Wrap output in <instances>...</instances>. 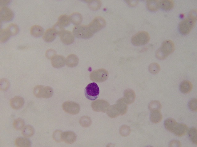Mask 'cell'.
<instances>
[{
    "instance_id": "6da1fadb",
    "label": "cell",
    "mask_w": 197,
    "mask_h": 147,
    "mask_svg": "<svg viewBox=\"0 0 197 147\" xmlns=\"http://www.w3.org/2000/svg\"><path fill=\"white\" fill-rule=\"evenodd\" d=\"M197 20V10H193L189 13L188 17L182 20L179 24V30L183 35L188 34L194 27Z\"/></svg>"
},
{
    "instance_id": "7a4b0ae2",
    "label": "cell",
    "mask_w": 197,
    "mask_h": 147,
    "mask_svg": "<svg viewBox=\"0 0 197 147\" xmlns=\"http://www.w3.org/2000/svg\"><path fill=\"white\" fill-rule=\"evenodd\" d=\"M73 34L74 37L83 39L90 38L94 34L88 25H80L75 26L74 27Z\"/></svg>"
},
{
    "instance_id": "3957f363",
    "label": "cell",
    "mask_w": 197,
    "mask_h": 147,
    "mask_svg": "<svg viewBox=\"0 0 197 147\" xmlns=\"http://www.w3.org/2000/svg\"><path fill=\"white\" fill-rule=\"evenodd\" d=\"M150 39V35L147 32L141 31L137 33L132 37L131 42L135 46H140L147 44L149 42Z\"/></svg>"
},
{
    "instance_id": "277c9868",
    "label": "cell",
    "mask_w": 197,
    "mask_h": 147,
    "mask_svg": "<svg viewBox=\"0 0 197 147\" xmlns=\"http://www.w3.org/2000/svg\"><path fill=\"white\" fill-rule=\"evenodd\" d=\"M84 93L85 96L87 99L94 101L99 96V88L96 83H91L86 87Z\"/></svg>"
},
{
    "instance_id": "5b68a950",
    "label": "cell",
    "mask_w": 197,
    "mask_h": 147,
    "mask_svg": "<svg viewBox=\"0 0 197 147\" xmlns=\"http://www.w3.org/2000/svg\"><path fill=\"white\" fill-rule=\"evenodd\" d=\"M106 24L105 19L101 17L98 16L95 17L88 26L94 34L103 28Z\"/></svg>"
},
{
    "instance_id": "8992f818",
    "label": "cell",
    "mask_w": 197,
    "mask_h": 147,
    "mask_svg": "<svg viewBox=\"0 0 197 147\" xmlns=\"http://www.w3.org/2000/svg\"><path fill=\"white\" fill-rule=\"evenodd\" d=\"M108 76V71L104 69L94 70L90 74V79L97 82H102L105 81Z\"/></svg>"
},
{
    "instance_id": "52a82bcc",
    "label": "cell",
    "mask_w": 197,
    "mask_h": 147,
    "mask_svg": "<svg viewBox=\"0 0 197 147\" xmlns=\"http://www.w3.org/2000/svg\"><path fill=\"white\" fill-rule=\"evenodd\" d=\"M62 106L64 111L72 114H77L80 109L79 105L78 103L70 101L64 102Z\"/></svg>"
},
{
    "instance_id": "ba28073f",
    "label": "cell",
    "mask_w": 197,
    "mask_h": 147,
    "mask_svg": "<svg viewBox=\"0 0 197 147\" xmlns=\"http://www.w3.org/2000/svg\"><path fill=\"white\" fill-rule=\"evenodd\" d=\"M14 17L13 11L6 6L1 7L0 8V18L1 21L9 22L12 20Z\"/></svg>"
},
{
    "instance_id": "9c48e42d",
    "label": "cell",
    "mask_w": 197,
    "mask_h": 147,
    "mask_svg": "<svg viewBox=\"0 0 197 147\" xmlns=\"http://www.w3.org/2000/svg\"><path fill=\"white\" fill-rule=\"evenodd\" d=\"M109 104L107 101L98 100L92 102L91 106L95 111L105 112L108 108Z\"/></svg>"
},
{
    "instance_id": "30bf717a",
    "label": "cell",
    "mask_w": 197,
    "mask_h": 147,
    "mask_svg": "<svg viewBox=\"0 0 197 147\" xmlns=\"http://www.w3.org/2000/svg\"><path fill=\"white\" fill-rule=\"evenodd\" d=\"M61 41L66 45H70L73 43L75 39L74 36L70 31L65 30L59 35Z\"/></svg>"
},
{
    "instance_id": "8fae6325",
    "label": "cell",
    "mask_w": 197,
    "mask_h": 147,
    "mask_svg": "<svg viewBox=\"0 0 197 147\" xmlns=\"http://www.w3.org/2000/svg\"><path fill=\"white\" fill-rule=\"evenodd\" d=\"M159 48L163 52L168 56L173 52L175 50V46L172 41L167 40L163 42Z\"/></svg>"
},
{
    "instance_id": "7c38bea8",
    "label": "cell",
    "mask_w": 197,
    "mask_h": 147,
    "mask_svg": "<svg viewBox=\"0 0 197 147\" xmlns=\"http://www.w3.org/2000/svg\"><path fill=\"white\" fill-rule=\"evenodd\" d=\"M51 63L54 68H60L64 66L66 59L61 55H55L51 59Z\"/></svg>"
},
{
    "instance_id": "4fadbf2b",
    "label": "cell",
    "mask_w": 197,
    "mask_h": 147,
    "mask_svg": "<svg viewBox=\"0 0 197 147\" xmlns=\"http://www.w3.org/2000/svg\"><path fill=\"white\" fill-rule=\"evenodd\" d=\"M76 137L75 133L71 131L62 132V141L69 144H71L74 142L76 140Z\"/></svg>"
},
{
    "instance_id": "5bb4252c",
    "label": "cell",
    "mask_w": 197,
    "mask_h": 147,
    "mask_svg": "<svg viewBox=\"0 0 197 147\" xmlns=\"http://www.w3.org/2000/svg\"><path fill=\"white\" fill-rule=\"evenodd\" d=\"M24 103L23 98L19 96H16L11 98L10 101L11 107L15 109H18L22 107Z\"/></svg>"
},
{
    "instance_id": "9a60e30c",
    "label": "cell",
    "mask_w": 197,
    "mask_h": 147,
    "mask_svg": "<svg viewBox=\"0 0 197 147\" xmlns=\"http://www.w3.org/2000/svg\"><path fill=\"white\" fill-rule=\"evenodd\" d=\"M188 129V127L186 124L178 123L172 133L177 136L182 137L186 134Z\"/></svg>"
},
{
    "instance_id": "2e32d148",
    "label": "cell",
    "mask_w": 197,
    "mask_h": 147,
    "mask_svg": "<svg viewBox=\"0 0 197 147\" xmlns=\"http://www.w3.org/2000/svg\"><path fill=\"white\" fill-rule=\"evenodd\" d=\"M57 35L52 28H49L47 29L44 33L43 39L46 42H51L55 39Z\"/></svg>"
},
{
    "instance_id": "e0dca14e",
    "label": "cell",
    "mask_w": 197,
    "mask_h": 147,
    "mask_svg": "<svg viewBox=\"0 0 197 147\" xmlns=\"http://www.w3.org/2000/svg\"><path fill=\"white\" fill-rule=\"evenodd\" d=\"M78 58L77 56L74 54L68 55L66 59V65L70 67L76 66L78 63Z\"/></svg>"
},
{
    "instance_id": "ac0fdd59",
    "label": "cell",
    "mask_w": 197,
    "mask_h": 147,
    "mask_svg": "<svg viewBox=\"0 0 197 147\" xmlns=\"http://www.w3.org/2000/svg\"><path fill=\"white\" fill-rule=\"evenodd\" d=\"M193 88L192 83L189 81L185 80L182 81L179 86V89L181 92L184 94L189 93Z\"/></svg>"
},
{
    "instance_id": "d6986e66",
    "label": "cell",
    "mask_w": 197,
    "mask_h": 147,
    "mask_svg": "<svg viewBox=\"0 0 197 147\" xmlns=\"http://www.w3.org/2000/svg\"><path fill=\"white\" fill-rule=\"evenodd\" d=\"M70 22L76 26L80 25L82 21V15L79 13L74 12L69 16Z\"/></svg>"
},
{
    "instance_id": "ffe728a7",
    "label": "cell",
    "mask_w": 197,
    "mask_h": 147,
    "mask_svg": "<svg viewBox=\"0 0 197 147\" xmlns=\"http://www.w3.org/2000/svg\"><path fill=\"white\" fill-rule=\"evenodd\" d=\"M30 33L34 37H39L43 34L44 29L42 26L39 25H34L30 28Z\"/></svg>"
},
{
    "instance_id": "44dd1931",
    "label": "cell",
    "mask_w": 197,
    "mask_h": 147,
    "mask_svg": "<svg viewBox=\"0 0 197 147\" xmlns=\"http://www.w3.org/2000/svg\"><path fill=\"white\" fill-rule=\"evenodd\" d=\"M124 97V99L127 104L132 103L134 102L135 99V93L132 89H128L125 92Z\"/></svg>"
},
{
    "instance_id": "7402d4cb",
    "label": "cell",
    "mask_w": 197,
    "mask_h": 147,
    "mask_svg": "<svg viewBox=\"0 0 197 147\" xmlns=\"http://www.w3.org/2000/svg\"><path fill=\"white\" fill-rule=\"evenodd\" d=\"M15 144L17 147H30L31 142L28 139L25 137H18L15 140Z\"/></svg>"
},
{
    "instance_id": "603a6c76",
    "label": "cell",
    "mask_w": 197,
    "mask_h": 147,
    "mask_svg": "<svg viewBox=\"0 0 197 147\" xmlns=\"http://www.w3.org/2000/svg\"><path fill=\"white\" fill-rule=\"evenodd\" d=\"M178 123L172 118H168L164 122V126L166 129L169 131L173 133Z\"/></svg>"
},
{
    "instance_id": "cb8c5ba5",
    "label": "cell",
    "mask_w": 197,
    "mask_h": 147,
    "mask_svg": "<svg viewBox=\"0 0 197 147\" xmlns=\"http://www.w3.org/2000/svg\"><path fill=\"white\" fill-rule=\"evenodd\" d=\"M146 6L148 10L150 11H157L160 7L159 0H147Z\"/></svg>"
},
{
    "instance_id": "d4e9b609",
    "label": "cell",
    "mask_w": 197,
    "mask_h": 147,
    "mask_svg": "<svg viewBox=\"0 0 197 147\" xmlns=\"http://www.w3.org/2000/svg\"><path fill=\"white\" fill-rule=\"evenodd\" d=\"M163 116L160 111L156 110L151 111L150 119L151 121L154 123H158L162 120Z\"/></svg>"
},
{
    "instance_id": "484cf974",
    "label": "cell",
    "mask_w": 197,
    "mask_h": 147,
    "mask_svg": "<svg viewBox=\"0 0 197 147\" xmlns=\"http://www.w3.org/2000/svg\"><path fill=\"white\" fill-rule=\"evenodd\" d=\"M159 4L160 7L166 11L171 10L174 6V1L172 0H159Z\"/></svg>"
},
{
    "instance_id": "4316f807",
    "label": "cell",
    "mask_w": 197,
    "mask_h": 147,
    "mask_svg": "<svg viewBox=\"0 0 197 147\" xmlns=\"http://www.w3.org/2000/svg\"><path fill=\"white\" fill-rule=\"evenodd\" d=\"M11 36L7 28L1 29L0 31V42L4 43L7 41Z\"/></svg>"
},
{
    "instance_id": "83f0119b",
    "label": "cell",
    "mask_w": 197,
    "mask_h": 147,
    "mask_svg": "<svg viewBox=\"0 0 197 147\" xmlns=\"http://www.w3.org/2000/svg\"><path fill=\"white\" fill-rule=\"evenodd\" d=\"M53 93V90L51 87L49 86H43L41 90V97L49 98L52 96Z\"/></svg>"
},
{
    "instance_id": "f1b7e54d",
    "label": "cell",
    "mask_w": 197,
    "mask_h": 147,
    "mask_svg": "<svg viewBox=\"0 0 197 147\" xmlns=\"http://www.w3.org/2000/svg\"><path fill=\"white\" fill-rule=\"evenodd\" d=\"M34 128L31 125H28L24 127L22 130V133L23 136L26 137H30L34 134Z\"/></svg>"
},
{
    "instance_id": "f546056e",
    "label": "cell",
    "mask_w": 197,
    "mask_h": 147,
    "mask_svg": "<svg viewBox=\"0 0 197 147\" xmlns=\"http://www.w3.org/2000/svg\"><path fill=\"white\" fill-rule=\"evenodd\" d=\"M187 132L190 140L193 143L196 145L197 144L196 128L194 127H191L188 129Z\"/></svg>"
},
{
    "instance_id": "4dcf8cb0",
    "label": "cell",
    "mask_w": 197,
    "mask_h": 147,
    "mask_svg": "<svg viewBox=\"0 0 197 147\" xmlns=\"http://www.w3.org/2000/svg\"><path fill=\"white\" fill-rule=\"evenodd\" d=\"M58 22L63 27H66L70 24V21L69 16L62 14L59 17Z\"/></svg>"
},
{
    "instance_id": "1f68e13d",
    "label": "cell",
    "mask_w": 197,
    "mask_h": 147,
    "mask_svg": "<svg viewBox=\"0 0 197 147\" xmlns=\"http://www.w3.org/2000/svg\"><path fill=\"white\" fill-rule=\"evenodd\" d=\"M88 6L91 10L96 11L100 8L101 2L100 0H88Z\"/></svg>"
},
{
    "instance_id": "d6a6232c",
    "label": "cell",
    "mask_w": 197,
    "mask_h": 147,
    "mask_svg": "<svg viewBox=\"0 0 197 147\" xmlns=\"http://www.w3.org/2000/svg\"><path fill=\"white\" fill-rule=\"evenodd\" d=\"M149 108L151 111H160L162 107V105L159 101L155 100L151 101L149 104Z\"/></svg>"
},
{
    "instance_id": "836d02e7",
    "label": "cell",
    "mask_w": 197,
    "mask_h": 147,
    "mask_svg": "<svg viewBox=\"0 0 197 147\" xmlns=\"http://www.w3.org/2000/svg\"><path fill=\"white\" fill-rule=\"evenodd\" d=\"M149 70L153 74H156L159 73L160 70V66L157 63H151L149 66Z\"/></svg>"
},
{
    "instance_id": "e575fe53",
    "label": "cell",
    "mask_w": 197,
    "mask_h": 147,
    "mask_svg": "<svg viewBox=\"0 0 197 147\" xmlns=\"http://www.w3.org/2000/svg\"><path fill=\"white\" fill-rule=\"evenodd\" d=\"M13 126L17 130H20L22 129L24 125V121L21 118H18L15 119L13 122Z\"/></svg>"
},
{
    "instance_id": "d590c367",
    "label": "cell",
    "mask_w": 197,
    "mask_h": 147,
    "mask_svg": "<svg viewBox=\"0 0 197 147\" xmlns=\"http://www.w3.org/2000/svg\"><path fill=\"white\" fill-rule=\"evenodd\" d=\"M10 32L11 36L17 35L19 31V28L18 26L14 24H10L7 28Z\"/></svg>"
},
{
    "instance_id": "8d00e7d4",
    "label": "cell",
    "mask_w": 197,
    "mask_h": 147,
    "mask_svg": "<svg viewBox=\"0 0 197 147\" xmlns=\"http://www.w3.org/2000/svg\"><path fill=\"white\" fill-rule=\"evenodd\" d=\"M79 122L82 126L86 127L90 125L91 123V120L88 117L83 116L80 118Z\"/></svg>"
},
{
    "instance_id": "74e56055",
    "label": "cell",
    "mask_w": 197,
    "mask_h": 147,
    "mask_svg": "<svg viewBox=\"0 0 197 147\" xmlns=\"http://www.w3.org/2000/svg\"><path fill=\"white\" fill-rule=\"evenodd\" d=\"M0 90L3 91L6 90L10 86L9 81L6 78H2L0 80Z\"/></svg>"
},
{
    "instance_id": "f35d334b",
    "label": "cell",
    "mask_w": 197,
    "mask_h": 147,
    "mask_svg": "<svg viewBox=\"0 0 197 147\" xmlns=\"http://www.w3.org/2000/svg\"><path fill=\"white\" fill-rule=\"evenodd\" d=\"M62 132L60 130H55L53 134V138L54 140L57 142H60L62 141Z\"/></svg>"
},
{
    "instance_id": "ab89813d",
    "label": "cell",
    "mask_w": 197,
    "mask_h": 147,
    "mask_svg": "<svg viewBox=\"0 0 197 147\" xmlns=\"http://www.w3.org/2000/svg\"><path fill=\"white\" fill-rule=\"evenodd\" d=\"M188 106L192 111L196 112L197 111V100L196 98L191 100L188 103Z\"/></svg>"
},
{
    "instance_id": "60d3db41",
    "label": "cell",
    "mask_w": 197,
    "mask_h": 147,
    "mask_svg": "<svg viewBox=\"0 0 197 147\" xmlns=\"http://www.w3.org/2000/svg\"><path fill=\"white\" fill-rule=\"evenodd\" d=\"M52 29L54 30L57 35H59L65 30L64 27L61 26L58 22L54 25Z\"/></svg>"
},
{
    "instance_id": "b9f144b4",
    "label": "cell",
    "mask_w": 197,
    "mask_h": 147,
    "mask_svg": "<svg viewBox=\"0 0 197 147\" xmlns=\"http://www.w3.org/2000/svg\"><path fill=\"white\" fill-rule=\"evenodd\" d=\"M155 55L157 58L160 60H164L168 57V56L163 53L160 48L156 51Z\"/></svg>"
},
{
    "instance_id": "7bdbcfd3",
    "label": "cell",
    "mask_w": 197,
    "mask_h": 147,
    "mask_svg": "<svg viewBox=\"0 0 197 147\" xmlns=\"http://www.w3.org/2000/svg\"><path fill=\"white\" fill-rule=\"evenodd\" d=\"M43 86L42 85H37L34 88L33 93L34 95L37 97L41 98V94L42 89Z\"/></svg>"
},
{
    "instance_id": "ee69618b",
    "label": "cell",
    "mask_w": 197,
    "mask_h": 147,
    "mask_svg": "<svg viewBox=\"0 0 197 147\" xmlns=\"http://www.w3.org/2000/svg\"><path fill=\"white\" fill-rule=\"evenodd\" d=\"M55 55L56 51L53 49H49L46 52V57L48 59H51Z\"/></svg>"
},
{
    "instance_id": "f6af8a7d",
    "label": "cell",
    "mask_w": 197,
    "mask_h": 147,
    "mask_svg": "<svg viewBox=\"0 0 197 147\" xmlns=\"http://www.w3.org/2000/svg\"><path fill=\"white\" fill-rule=\"evenodd\" d=\"M181 144L180 142L176 140H173L171 141L169 144L170 147H181Z\"/></svg>"
},
{
    "instance_id": "bcb514c9",
    "label": "cell",
    "mask_w": 197,
    "mask_h": 147,
    "mask_svg": "<svg viewBox=\"0 0 197 147\" xmlns=\"http://www.w3.org/2000/svg\"><path fill=\"white\" fill-rule=\"evenodd\" d=\"M126 1L129 6L134 7L137 5L139 1L138 0H126Z\"/></svg>"
},
{
    "instance_id": "7dc6e473",
    "label": "cell",
    "mask_w": 197,
    "mask_h": 147,
    "mask_svg": "<svg viewBox=\"0 0 197 147\" xmlns=\"http://www.w3.org/2000/svg\"><path fill=\"white\" fill-rule=\"evenodd\" d=\"M10 1V0H0V6L2 7L6 6L9 4Z\"/></svg>"
}]
</instances>
